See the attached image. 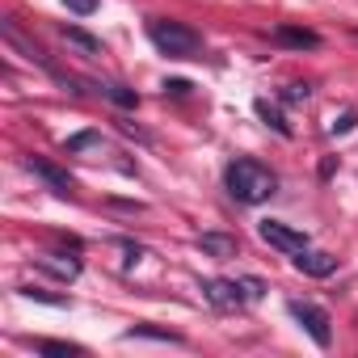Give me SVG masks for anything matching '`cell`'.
<instances>
[{
    "mask_svg": "<svg viewBox=\"0 0 358 358\" xmlns=\"http://www.w3.org/2000/svg\"><path fill=\"white\" fill-rule=\"evenodd\" d=\"M224 186H228V194H232L236 203L257 207V203L274 199V190H278V173H274L270 164L253 160V156H236V160L224 169Z\"/></svg>",
    "mask_w": 358,
    "mask_h": 358,
    "instance_id": "1",
    "label": "cell"
},
{
    "mask_svg": "<svg viewBox=\"0 0 358 358\" xmlns=\"http://www.w3.org/2000/svg\"><path fill=\"white\" fill-rule=\"evenodd\" d=\"M17 295L30 299V303H47V308H68V303H72L68 295H51V291H43V287H17Z\"/></svg>",
    "mask_w": 358,
    "mask_h": 358,
    "instance_id": "18",
    "label": "cell"
},
{
    "mask_svg": "<svg viewBox=\"0 0 358 358\" xmlns=\"http://www.w3.org/2000/svg\"><path fill=\"white\" fill-rule=\"evenodd\" d=\"M291 266L299 270V274H308V278H329L333 270H337V257L333 253H324V249H303V253H295L291 257Z\"/></svg>",
    "mask_w": 358,
    "mask_h": 358,
    "instance_id": "7",
    "label": "cell"
},
{
    "mask_svg": "<svg viewBox=\"0 0 358 358\" xmlns=\"http://www.w3.org/2000/svg\"><path fill=\"white\" fill-rule=\"evenodd\" d=\"M34 350L47 354V358H72V354H85V345H76V341H47V337H38Z\"/></svg>",
    "mask_w": 358,
    "mask_h": 358,
    "instance_id": "16",
    "label": "cell"
},
{
    "mask_svg": "<svg viewBox=\"0 0 358 358\" xmlns=\"http://www.w3.org/2000/svg\"><path fill=\"white\" fill-rule=\"evenodd\" d=\"M241 291H245V299H262V295H266V282L253 278V274H245V278H241Z\"/></svg>",
    "mask_w": 358,
    "mask_h": 358,
    "instance_id": "21",
    "label": "cell"
},
{
    "mask_svg": "<svg viewBox=\"0 0 358 358\" xmlns=\"http://www.w3.org/2000/svg\"><path fill=\"white\" fill-rule=\"evenodd\" d=\"M106 101H114V106H122V110H135L139 106V93L135 89H127V85H118V80H89Z\"/></svg>",
    "mask_w": 358,
    "mask_h": 358,
    "instance_id": "11",
    "label": "cell"
},
{
    "mask_svg": "<svg viewBox=\"0 0 358 358\" xmlns=\"http://www.w3.org/2000/svg\"><path fill=\"white\" fill-rule=\"evenodd\" d=\"M257 236H262L270 249L287 253V257H295V253H303V249L312 245L308 232H299V228H291V224H282V220H262V224H257Z\"/></svg>",
    "mask_w": 358,
    "mask_h": 358,
    "instance_id": "4",
    "label": "cell"
},
{
    "mask_svg": "<svg viewBox=\"0 0 358 358\" xmlns=\"http://www.w3.org/2000/svg\"><path fill=\"white\" fill-rule=\"evenodd\" d=\"M97 143H101V131H76V135H68V139H64V156L89 152V148H97Z\"/></svg>",
    "mask_w": 358,
    "mask_h": 358,
    "instance_id": "17",
    "label": "cell"
},
{
    "mask_svg": "<svg viewBox=\"0 0 358 358\" xmlns=\"http://www.w3.org/2000/svg\"><path fill=\"white\" fill-rule=\"evenodd\" d=\"M274 38H278L282 47H295V51H316V47H320V34H316V30H303V26H278Z\"/></svg>",
    "mask_w": 358,
    "mask_h": 358,
    "instance_id": "10",
    "label": "cell"
},
{
    "mask_svg": "<svg viewBox=\"0 0 358 358\" xmlns=\"http://www.w3.org/2000/svg\"><path fill=\"white\" fill-rule=\"evenodd\" d=\"M148 38L156 51H164L169 59H203V34L186 22H169V17H152L148 22Z\"/></svg>",
    "mask_w": 358,
    "mask_h": 358,
    "instance_id": "2",
    "label": "cell"
},
{
    "mask_svg": "<svg viewBox=\"0 0 358 358\" xmlns=\"http://www.w3.org/2000/svg\"><path fill=\"white\" fill-rule=\"evenodd\" d=\"M199 249H203L207 257H236V253H241L236 236H228V232H203V236H199Z\"/></svg>",
    "mask_w": 358,
    "mask_h": 358,
    "instance_id": "12",
    "label": "cell"
},
{
    "mask_svg": "<svg viewBox=\"0 0 358 358\" xmlns=\"http://www.w3.org/2000/svg\"><path fill=\"white\" fill-rule=\"evenodd\" d=\"M308 97H312V85H308V80H291V85L282 89V101H291V106H295V101H308Z\"/></svg>",
    "mask_w": 358,
    "mask_h": 358,
    "instance_id": "19",
    "label": "cell"
},
{
    "mask_svg": "<svg viewBox=\"0 0 358 358\" xmlns=\"http://www.w3.org/2000/svg\"><path fill=\"white\" fill-rule=\"evenodd\" d=\"M354 34H358V30H354Z\"/></svg>",
    "mask_w": 358,
    "mask_h": 358,
    "instance_id": "25",
    "label": "cell"
},
{
    "mask_svg": "<svg viewBox=\"0 0 358 358\" xmlns=\"http://www.w3.org/2000/svg\"><path fill=\"white\" fill-rule=\"evenodd\" d=\"M5 38H9V43H13V47H17V51H22V55H26V59H30V64H38V68H47V72H51V76H55V72H59V68H55V64H51V59H47V51H43V47H38V43H30V38H22V30H17V26H13V22H5Z\"/></svg>",
    "mask_w": 358,
    "mask_h": 358,
    "instance_id": "9",
    "label": "cell"
},
{
    "mask_svg": "<svg viewBox=\"0 0 358 358\" xmlns=\"http://www.w3.org/2000/svg\"><path fill=\"white\" fill-rule=\"evenodd\" d=\"M354 122H358V114H354V110H341V114H337V118L329 122V135H345V131H350Z\"/></svg>",
    "mask_w": 358,
    "mask_h": 358,
    "instance_id": "20",
    "label": "cell"
},
{
    "mask_svg": "<svg viewBox=\"0 0 358 358\" xmlns=\"http://www.w3.org/2000/svg\"><path fill=\"white\" fill-rule=\"evenodd\" d=\"M64 5H68L72 13H80V17H89V13H97V0H64Z\"/></svg>",
    "mask_w": 358,
    "mask_h": 358,
    "instance_id": "23",
    "label": "cell"
},
{
    "mask_svg": "<svg viewBox=\"0 0 358 358\" xmlns=\"http://www.w3.org/2000/svg\"><path fill=\"white\" fill-rule=\"evenodd\" d=\"M333 169H337V156H324L320 160V177H333Z\"/></svg>",
    "mask_w": 358,
    "mask_h": 358,
    "instance_id": "24",
    "label": "cell"
},
{
    "mask_svg": "<svg viewBox=\"0 0 358 358\" xmlns=\"http://www.w3.org/2000/svg\"><path fill=\"white\" fill-rule=\"evenodd\" d=\"M34 270L72 282V278H80V257H68V253H38V257H34Z\"/></svg>",
    "mask_w": 358,
    "mask_h": 358,
    "instance_id": "8",
    "label": "cell"
},
{
    "mask_svg": "<svg viewBox=\"0 0 358 358\" xmlns=\"http://www.w3.org/2000/svg\"><path fill=\"white\" fill-rule=\"evenodd\" d=\"M59 34H64V43H72L76 51H85V55H101V38H93V34L80 30V26H64Z\"/></svg>",
    "mask_w": 358,
    "mask_h": 358,
    "instance_id": "15",
    "label": "cell"
},
{
    "mask_svg": "<svg viewBox=\"0 0 358 358\" xmlns=\"http://www.w3.org/2000/svg\"><path fill=\"white\" fill-rule=\"evenodd\" d=\"M26 169H30L34 177H43V182L51 186V194L72 199V177H68V169H59V164H51V160H43V156H26Z\"/></svg>",
    "mask_w": 358,
    "mask_h": 358,
    "instance_id": "6",
    "label": "cell"
},
{
    "mask_svg": "<svg viewBox=\"0 0 358 358\" xmlns=\"http://www.w3.org/2000/svg\"><path fill=\"white\" fill-rule=\"evenodd\" d=\"M253 110H257V118H262L266 127H274V131H278L282 139H291V122L282 118V110H278V106H270L266 97H257V101H253Z\"/></svg>",
    "mask_w": 358,
    "mask_h": 358,
    "instance_id": "14",
    "label": "cell"
},
{
    "mask_svg": "<svg viewBox=\"0 0 358 358\" xmlns=\"http://www.w3.org/2000/svg\"><path fill=\"white\" fill-rule=\"evenodd\" d=\"M287 312L299 320V329H303L320 350L333 345V320H329L324 308H316V303H308V299H287Z\"/></svg>",
    "mask_w": 358,
    "mask_h": 358,
    "instance_id": "3",
    "label": "cell"
},
{
    "mask_svg": "<svg viewBox=\"0 0 358 358\" xmlns=\"http://www.w3.org/2000/svg\"><path fill=\"white\" fill-rule=\"evenodd\" d=\"M139 337H152V341H169V345H182L186 337L182 333H173V329H160V324H131L122 333V341H139Z\"/></svg>",
    "mask_w": 358,
    "mask_h": 358,
    "instance_id": "13",
    "label": "cell"
},
{
    "mask_svg": "<svg viewBox=\"0 0 358 358\" xmlns=\"http://www.w3.org/2000/svg\"><path fill=\"white\" fill-rule=\"evenodd\" d=\"M160 89H164V97H186V93H190L194 85H190V80H164Z\"/></svg>",
    "mask_w": 358,
    "mask_h": 358,
    "instance_id": "22",
    "label": "cell"
},
{
    "mask_svg": "<svg viewBox=\"0 0 358 358\" xmlns=\"http://www.w3.org/2000/svg\"><path fill=\"white\" fill-rule=\"evenodd\" d=\"M199 291H203L207 303H215L220 312H236L241 303H249L245 291H241V278H199Z\"/></svg>",
    "mask_w": 358,
    "mask_h": 358,
    "instance_id": "5",
    "label": "cell"
}]
</instances>
